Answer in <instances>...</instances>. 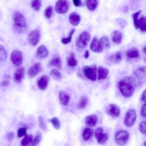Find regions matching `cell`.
Here are the masks:
<instances>
[{"label": "cell", "mask_w": 146, "mask_h": 146, "mask_svg": "<svg viewBox=\"0 0 146 146\" xmlns=\"http://www.w3.org/2000/svg\"><path fill=\"white\" fill-rule=\"evenodd\" d=\"M7 57V53L5 47L0 44V60L1 61H5Z\"/></svg>", "instance_id": "cell-34"}, {"label": "cell", "mask_w": 146, "mask_h": 146, "mask_svg": "<svg viewBox=\"0 0 146 146\" xmlns=\"http://www.w3.org/2000/svg\"><path fill=\"white\" fill-rule=\"evenodd\" d=\"M139 131L143 134L146 135V121H143L139 125Z\"/></svg>", "instance_id": "cell-43"}, {"label": "cell", "mask_w": 146, "mask_h": 146, "mask_svg": "<svg viewBox=\"0 0 146 146\" xmlns=\"http://www.w3.org/2000/svg\"><path fill=\"white\" fill-rule=\"evenodd\" d=\"M36 55L40 58H46L48 55V51L46 47L43 44H41L40 46H39V47L37 48Z\"/></svg>", "instance_id": "cell-20"}, {"label": "cell", "mask_w": 146, "mask_h": 146, "mask_svg": "<svg viewBox=\"0 0 146 146\" xmlns=\"http://www.w3.org/2000/svg\"><path fill=\"white\" fill-rule=\"evenodd\" d=\"M87 103H88L87 98L86 96H83L80 98V99L78 103V107L79 108H83L86 107Z\"/></svg>", "instance_id": "cell-37"}, {"label": "cell", "mask_w": 146, "mask_h": 146, "mask_svg": "<svg viewBox=\"0 0 146 146\" xmlns=\"http://www.w3.org/2000/svg\"><path fill=\"white\" fill-rule=\"evenodd\" d=\"M95 136L97 142L100 144H104L108 139V134L104 133V130L102 127H99L96 129Z\"/></svg>", "instance_id": "cell-8"}, {"label": "cell", "mask_w": 146, "mask_h": 146, "mask_svg": "<svg viewBox=\"0 0 146 146\" xmlns=\"http://www.w3.org/2000/svg\"><path fill=\"white\" fill-rule=\"evenodd\" d=\"M12 63L16 66H19L22 63L23 55L22 52L18 50H14L12 51L10 56Z\"/></svg>", "instance_id": "cell-7"}, {"label": "cell", "mask_w": 146, "mask_h": 146, "mask_svg": "<svg viewBox=\"0 0 146 146\" xmlns=\"http://www.w3.org/2000/svg\"><path fill=\"white\" fill-rule=\"evenodd\" d=\"M90 38L91 35L88 32L84 31L82 33L76 40V47L79 48H84L87 46Z\"/></svg>", "instance_id": "cell-2"}, {"label": "cell", "mask_w": 146, "mask_h": 146, "mask_svg": "<svg viewBox=\"0 0 146 146\" xmlns=\"http://www.w3.org/2000/svg\"><path fill=\"white\" fill-rule=\"evenodd\" d=\"M69 3L67 0H58L55 4V11L59 14L66 13L68 10Z\"/></svg>", "instance_id": "cell-9"}, {"label": "cell", "mask_w": 146, "mask_h": 146, "mask_svg": "<svg viewBox=\"0 0 146 146\" xmlns=\"http://www.w3.org/2000/svg\"><path fill=\"white\" fill-rule=\"evenodd\" d=\"M14 137V133L13 132H9L7 134V139L9 141H11Z\"/></svg>", "instance_id": "cell-46"}, {"label": "cell", "mask_w": 146, "mask_h": 146, "mask_svg": "<svg viewBox=\"0 0 146 146\" xmlns=\"http://www.w3.org/2000/svg\"><path fill=\"white\" fill-rule=\"evenodd\" d=\"M42 6L41 0H33L31 2V7L36 11H39Z\"/></svg>", "instance_id": "cell-38"}, {"label": "cell", "mask_w": 146, "mask_h": 146, "mask_svg": "<svg viewBox=\"0 0 146 146\" xmlns=\"http://www.w3.org/2000/svg\"><path fill=\"white\" fill-rule=\"evenodd\" d=\"M49 81L50 78L47 75H42L37 82V86L38 88L40 90H46L48 86Z\"/></svg>", "instance_id": "cell-14"}, {"label": "cell", "mask_w": 146, "mask_h": 146, "mask_svg": "<svg viewBox=\"0 0 146 146\" xmlns=\"http://www.w3.org/2000/svg\"><path fill=\"white\" fill-rule=\"evenodd\" d=\"M94 131L90 128H86L82 133V137L84 141H88L92 136Z\"/></svg>", "instance_id": "cell-25"}, {"label": "cell", "mask_w": 146, "mask_h": 146, "mask_svg": "<svg viewBox=\"0 0 146 146\" xmlns=\"http://www.w3.org/2000/svg\"><path fill=\"white\" fill-rule=\"evenodd\" d=\"M98 79L99 80L105 79L107 77L109 72V71L107 68H104L102 66H100L98 68Z\"/></svg>", "instance_id": "cell-22"}, {"label": "cell", "mask_w": 146, "mask_h": 146, "mask_svg": "<svg viewBox=\"0 0 146 146\" xmlns=\"http://www.w3.org/2000/svg\"><path fill=\"white\" fill-rule=\"evenodd\" d=\"M83 71L85 76L90 80L92 81H95L96 79V67L95 65H92L91 66H85L83 67Z\"/></svg>", "instance_id": "cell-4"}, {"label": "cell", "mask_w": 146, "mask_h": 146, "mask_svg": "<svg viewBox=\"0 0 146 146\" xmlns=\"http://www.w3.org/2000/svg\"><path fill=\"white\" fill-rule=\"evenodd\" d=\"M50 122L51 123L53 127L56 129H59L60 127V123L59 119L56 117H53L49 120Z\"/></svg>", "instance_id": "cell-36"}, {"label": "cell", "mask_w": 146, "mask_h": 146, "mask_svg": "<svg viewBox=\"0 0 146 146\" xmlns=\"http://www.w3.org/2000/svg\"><path fill=\"white\" fill-rule=\"evenodd\" d=\"M50 63L51 66H53L58 69L62 68V61L59 56H55L52 58L51 60Z\"/></svg>", "instance_id": "cell-27"}, {"label": "cell", "mask_w": 146, "mask_h": 146, "mask_svg": "<svg viewBox=\"0 0 146 146\" xmlns=\"http://www.w3.org/2000/svg\"><path fill=\"white\" fill-rule=\"evenodd\" d=\"M90 56V53H89V51L88 50H86L85 51V53H84V57L86 58V59H88V57Z\"/></svg>", "instance_id": "cell-50"}, {"label": "cell", "mask_w": 146, "mask_h": 146, "mask_svg": "<svg viewBox=\"0 0 146 146\" xmlns=\"http://www.w3.org/2000/svg\"><path fill=\"white\" fill-rule=\"evenodd\" d=\"M117 21H119L117 23H118V25L121 27V28L124 27L127 25L126 21H125V20L123 19H118Z\"/></svg>", "instance_id": "cell-45"}, {"label": "cell", "mask_w": 146, "mask_h": 146, "mask_svg": "<svg viewBox=\"0 0 146 146\" xmlns=\"http://www.w3.org/2000/svg\"><path fill=\"white\" fill-rule=\"evenodd\" d=\"M98 121V116L95 114H92L86 116L85 119L86 124L89 127H94L97 124Z\"/></svg>", "instance_id": "cell-16"}, {"label": "cell", "mask_w": 146, "mask_h": 146, "mask_svg": "<svg viewBox=\"0 0 146 146\" xmlns=\"http://www.w3.org/2000/svg\"><path fill=\"white\" fill-rule=\"evenodd\" d=\"M13 19L14 26L16 28L21 30L26 27V22L25 18L21 12L18 11H15L13 15Z\"/></svg>", "instance_id": "cell-3"}, {"label": "cell", "mask_w": 146, "mask_h": 146, "mask_svg": "<svg viewBox=\"0 0 146 146\" xmlns=\"http://www.w3.org/2000/svg\"><path fill=\"white\" fill-rule=\"evenodd\" d=\"M112 40L116 44H120L122 40L121 33L119 30H115L112 35Z\"/></svg>", "instance_id": "cell-23"}, {"label": "cell", "mask_w": 146, "mask_h": 146, "mask_svg": "<svg viewBox=\"0 0 146 146\" xmlns=\"http://www.w3.org/2000/svg\"><path fill=\"white\" fill-rule=\"evenodd\" d=\"M42 70V67L40 63H35L31 66L28 71V75L29 78H33L39 74Z\"/></svg>", "instance_id": "cell-11"}, {"label": "cell", "mask_w": 146, "mask_h": 146, "mask_svg": "<svg viewBox=\"0 0 146 146\" xmlns=\"http://www.w3.org/2000/svg\"><path fill=\"white\" fill-rule=\"evenodd\" d=\"M99 40L100 41V42L102 43V44L103 45L104 47H105L107 48L110 47V40H109L107 36L102 37Z\"/></svg>", "instance_id": "cell-41"}, {"label": "cell", "mask_w": 146, "mask_h": 146, "mask_svg": "<svg viewBox=\"0 0 146 146\" xmlns=\"http://www.w3.org/2000/svg\"><path fill=\"white\" fill-rule=\"evenodd\" d=\"M50 75L55 80H60L62 78V74L59 71H58L56 68H53L51 70L50 72Z\"/></svg>", "instance_id": "cell-32"}, {"label": "cell", "mask_w": 146, "mask_h": 146, "mask_svg": "<svg viewBox=\"0 0 146 146\" xmlns=\"http://www.w3.org/2000/svg\"><path fill=\"white\" fill-rule=\"evenodd\" d=\"M40 31L38 29L32 30L28 36L29 43L32 46H36L39 42L40 39Z\"/></svg>", "instance_id": "cell-10"}, {"label": "cell", "mask_w": 146, "mask_h": 146, "mask_svg": "<svg viewBox=\"0 0 146 146\" xmlns=\"http://www.w3.org/2000/svg\"><path fill=\"white\" fill-rule=\"evenodd\" d=\"M26 127H21L18 129L17 132V136L18 137H22V136H25L26 135Z\"/></svg>", "instance_id": "cell-42"}, {"label": "cell", "mask_w": 146, "mask_h": 146, "mask_svg": "<svg viewBox=\"0 0 146 146\" xmlns=\"http://www.w3.org/2000/svg\"><path fill=\"white\" fill-rule=\"evenodd\" d=\"M141 99L143 102H146V89L143 92L141 97Z\"/></svg>", "instance_id": "cell-49"}, {"label": "cell", "mask_w": 146, "mask_h": 146, "mask_svg": "<svg viewBox=\"0 0 146 146\" xmlns=\"http://www.w3.org/2000/svg\"><path fill=\"white\" fill-rule=\"evenodd\" d=\"M140 113L143 117H146V103H144L141 107Z\"/></svg>", "instance_id": "cell-44"}, {"label": "cell", "mask_w": 146, "mask_h": 146, "mask_svg": "<svg viewBox=\"0 0 146 146\" xmlns=\"http://www.w3.org/2000/svg\"><path fill=\"white\" fill-rule=\"evenodd\" d=\"M134 75L138 80H143L146 78V67L141 66L134 71Z\"/></svg>", "instance_id": "cell-17"}, {"label": "cell", "mask_w": 146, "mask_h": 146, "mask_svg": "<svg viewBox=\"0 0 146 146\" xmlns=\"http://www.w3.org/2000/svg\"><path fill=\"white\" fill-rule=\"evenodd\" d=\"M33 136L32 135H27L21 140V144L22 146H28L31 144L33 140Z\"/></svg>", "instance_id": "cell-26"}, {"label": "cell", "mask_w": 146, "mask_h": 146, "mask_svg": "<svg viewBox=\"0 0 146 146\" xmlns=\"http://www.w3.org/2000/svg\"><path fill=\"white\" fill-rule=\"evenodd\" d=\"M41 140H42V133L40 131H38L36 133L34 139H33L30 146H38L40 142L41 141Z\"/></svg>", "instance_id": "cell-30"}, {"label": "cell", "mask_w": 146, "mask_h": 146, "mask_svg": "<svg viewBox=\"0 0 146 146\" xmlns=\"http://www.w3.org/2000/svg\"><path fill=\"white\" fill-rule=\"evenodd\" d=\"M52 13H53V7L51 6H49L47 7H46V9L44 10V16L46 17V18L50 19L52 15Z\"/></svg>", "instance_id": "cell-40"}, {"label": "cell", "mask_w": 146, "mask_h": 146, "mask_svg": "<svg viewBox=\"0 0 146 146\" xmlns=\"http://www.w3.org/2000/svg\"><path fill=\"white\" fill-rule=\"evenodd\" d=\"M74 5L76 7H79L82 5V2L81 0H72Z\"/></svg>", "instance_id": "cell-48"}, {"label": "cell", "mask_w": 146, "mask_h": 146, "mask_svg": "<svg viewBox=\"0 0 146 146\" xmlns=\"http://www.w3.org/2000/svg\"><path fill=\"white\" fill-rule=\"evenodd\" d=\"M143 52L146 54V46L144 47V48L143 49Z\"/></svg>", "instance_id": "cell-51"}, {"label": "cell", "mask_w": 146, "mask_h": 146, "mask_svg": "<svg viewBox=\"0 0 146 146\" xmlns=\"http://www.w3.org/2000/svg\"><path fill=\"white\" fill-rule=\"evenodd\" d=\"M59 99L60 103L63 106H67L70 102V97L66 92L63 91H60L59 92Z\"/></svg>", "instance_id": "cell-18"}, {"label": "cell", "mask_w": 146, "mask_h": 146, "mask_svg": "<svg viewBox=\"0 0 146 146\" xmlns=\"http://www.w3.org/2000/svg\"><path fill=\"white\" fill-rule=\"evenodd\" d=\"M142 10H139L133 14H132L131 17L133 19V24H134V26L135 27L136 29H139V26H138V21H139V18H138V17L139 15V14L141 13Z\"/></svg>", "instance_id": "cell-33"}, {"label": "cell", "mask_w": 146, "mask_h": 146, "mask_svg": "<svg viewBox=\"0 0 146 146\" xmlns=\"http://www.w3.org/2000/svg\"><path fill=\"white\" fill-rule=\"evenodd\" d=\"M9 84H10L9 80L7 79H5V80H3L1 81V82L0 83V86L1 87H6V86H9Z\"/></svg>", "instance_id": "cell-47"}, {"label": "cell", "mask_w": 146, "mask_h": 146, "mask_svg": "<svg viewBox=\"0 0 146 146\" xmlns=\"http://www.w3.org/2000/svg\"><path fill=\"white\" fill-rule=\"evenodd\" d=\"M86 4L88 10H94L96 9L98 2L97 0H86Z\"/></svg>", "instance_id": "cell-31"}, {"label": "cell", "mask_w": 146, "mask_h": 146, "mask_svg": "<svg viewBox=\"0 0 146 146\" xmlns=\"http://www.w3.org/2000/svg\"><path fill=\"white\" fill-rule=\"evenodd\" d=\"M67 64L69 66L74 67L76 66L78 64V61L75 57V55L74 53H71L70 56L67 59Z\"/></svg>", "instance_id": "cell-29"}, {"label": "cell", "mask_w": 146, "mask_h": 146, "mask_svg": "<svg viewBox=\"0 0 146 146\" xmlns=\"http://www.w3.org/2000/svg\"><path fill=\"white\" fill-rule=\"evenodd\" d=\"M39 119V125L40 128L44 132H46L47 130V125L46 124V122L44 121V118H43L41 116H40L38 118Z\"/></svg>", "instance_id": "cell-39"}, {"label": "cell", "mask_w": 146, "mask_h": 146, "mask_svg": "<svg viewBox=\"0 0 146 146\" xmlns=\"http://www.w3.org/2000/svg\"><path fill=\"white\" fill-rule=\"evenodd\" d=\"M138 26L142 32L146 31V17L143 16L139 19Z\"/></svg>", "instance_id": "cell-28"}, {"label": "cell", "mask_w": 146, "mask_h": 146, "mask_svg": "<svg viewBox=\"0 0 146 146\" xmlns=\"http://www.w3.org/2000/svg\"><path fill=\"white\" fill-rule=\"evenodd\" d=\"M116 143L120 145H124L128 140L129 132L125 130H120L115 134Z\"/></svg>", "instance_id": "cell-5"}, {"label": "cell", "mask_w": 146, "mask_h": 146, "mask_svg": "<svg viewBox=\"0 0 146 146\" xmlns=\"http://www.w3.org/2000/svg\"><path fill=\"white\" fill-rule=\"evenodd\" d=\"M74 31H75V29H72L69 33L68 34V35L67 38H63L61 40V42L63 44H68L71 41V39H72V36L73 35V34L74 33Z\"/></svg>", "instance_id": "cell-35"}, {"label": "cell", "mask_w": 146, "mask_h": 146, "mask_svg": "<svg viewBox=\"0 0 146 146\" xmlns=\"http://www.w3.org/2000/svg\"><path fill=\"white\" fill-rule=\"evenodd\" d=\"M140 52L139 50L135 47H132L128 50L126 52V56L129 59L136 58L139 56Z\"/></svg>", "instance_id": "cell-21"}, {"label": "cell", "mask_w": 146, "mask_h": 146, "mask_svg": "<svg viewBox=\"0 0 146 146\" xmlns=\"http://www.w3.org/2000/svg\"><path fill=\"white\" fill-rule=\"evenodd\" d=\"M80 16L76 13L73 12L69 15V22L72 26H76L78 25L80 22Z\"/></svg>", "instance_id": "cell-19"}, {"label": "cell", "mask_w": 146, "mask_h": 146, "mask_svg": "<svg viewBox=\"0 0 146 146\" xmlns=\"http://www.w3.org/2000/svg\"><path fill=\"white\" fill-rule=\"evenodd\" d=\"M143 145H144V146H146V141H145L144 142Z\"/></svg>", "instance_id": "cell-52"}, {"label": "cell", "mask_w": 146, "mask_h": 146, "mask_svg": "<svg viewBox=\"0 0 146 146\" xmlns=\"http://www.w3.org/2000/svg\"><path fill=\"white\" fill-rule=\"evenodd\" d=\"M25 75V68L23 67L18 68L14 74V81L15 83H20L22 82Z\"/></svg>", "instance_id": "cell-15"}, {"label": "cell", "mask_w": 146, "mask_h": 146, "mask_svg": "<svg viewBox=\"0 0 146 146\" xmlns=\"http://www.w3.org/2000/svg\"><path fill=\"white\" fill-rule=\"evenodd\" d=\"M136 112L134 109H129L125 115L124 117V124L128 127H131L135 123L136 119Z\"/></svg>", "instance_id": "cell-6"}, {"label": "cell", "mask_w": 146, "mask_h": 146, "mask_svg": "<svg viewBox=\"0 0 146 146\" xmlns=\"http://www.w3.org/2000/svg\"><path fill=\"white\" fill-rule=\"evenodd\" d=\"M136 87V79L132 76H127L120 80L117 87L121 94L125 98L131 97Z\"/></svg>", "instance_id": "cell-1"}, {"label": "cell", "mask_w": 146, "mask_h": 146, "mask_svg": "<svg viewBox=\"0 0 146 146\" xmlns=\"http://www.w3.org/2000/svg\"><path fill=\"white\" fill-rule=\"evenodd\" d=\"M104 46L97 38L94 37L90 43V48L91 50L95 52H102L103 50Z\"/></svg>", "instance_id": "cell-13"}, {"label": "cell", "mask_w": 146, "mask_h": 146, "mask_svg": "<svg viewBox=\"0 0 146 146\" xmlns=\"http://www.w3.org/2000/svg\"><path fill=\"white\" fill-rule=\"evenodd\" d=\"M109 60L113 63H118L122 60V54L121 52H117L111 54L109 56Z\"/></svg>", "instance_id": "cell-24"}, {"label": "cell", "mask_w": 146, "mask_h": 146, "mask_svg": "<svg viewBox=\"0 0 146 146\" xmlns=\"http://www.w3.org/2000/svg\"><path fill=\"white\" fill-rule=\"evenodd\" d=\"M107 113L111 117H117L120 113V107L115 104H110L107 108Z\"/></svg>", "instance_id": "cell-12"}]
</instances>
